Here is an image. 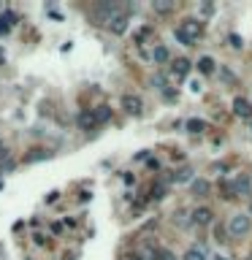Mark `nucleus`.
<instances>
[{
  "mask_svg": "<svg viewBox=\"0 0 252 260\" xmlns=\"http://www.w3.org/2000/svg\"><path fill=\"white\" fill-rule=\"evenodd\" d=\"M225 225H228V233H230V236L241 238V236H247V233L252 230V217H249V214H233Z\"/></svg>",
  "mask_w": 252,
  "mask_h": 260,
  "instance_id": "nucleus-1",
  "label": "nucleus"
},
{
  "mask_svg": "<svg viewBox=\"0 0 252 260\" xmlns=\"http://www.w3.org/2000/svg\"><path fill=\"white\" fill-rule=\"evenodd\" d=\"M230 184H233V192H236V195H241V198L252 195V182H249L247 173H238V176H236Z\"/></svg>",
  "mask_w": 252,
  "mask_h": 260,
  "instance_id": "nucleus-2",
  "label": "nucleus"
},
{
  "mask_svg": "<svg viewBox=\"0 0 252 260\" xmlns=\"http://www.w3.org/2000/svg\"><path fill=\"white\" fill-rule=\"evenodd\" d=\"M182 30L187 33V38H190V41H198V38L203 36V22H201V19H184Z\"/></svg>",
  "mask_w": 252,
  "mask_h": 260,
  "instance_id": "nucleus-3",
  "label": "nucleus"
},
{
  "mask_svg": "<svg viewBox=\"0 0 252 260\" xmlns=\"http://www.w3.org/2000/svg\"><path fill=\"white\" fill-rule=\"evenodd\" d=\"M122 109L128 111V114H141V109H144V103H141V98L138 95H122Z\"/></svg>",
  "mask_w": 252,
  "mask_h": 260,
  "instance_id": "nucleus-4",
  "label": "nucleus"
},
{
  "mask_svg": "<svg viewBox=\"0 0 252 260\" xmlns=\"http://www.w3.org/2000/svg\"><path fill=\"white\" fill-rule=\"evenodd\" d=\"M233 111L244 119H252V103L247 98H233Z\"/></svg>",
  "mask_w": 252,
  "mask_h": 260,
  "instance_id": "nucleus-5",
  "label": "nucleus"
},
{
  "mask_svg": "<svg viewBox=\"0 0 252 260\" xmlns=\"http://www.w3.org/2000/svg\"><path fill=\"white\" fill-rule=\"evenodd\" d=\"M109 30L114 33V36H122V33L128 30V17H125V14L111 17V19H109Z\"/></svg>",
  "mask_w": 252,
  "mask_h": 260,
  "instance_id": "nucleus-6",
  "label": "nucleus"
},
{
  "mask_svg": "<svg viewBox=\"0 0 252 260\" xmlns=\"http://www.w3.org/2000/svg\"><path fill=\"white\" fill-rule=\"evenodd\" d=\"M211 219H214V211L206 209V206H201V209H195V211H193V222H195V225H201V228H203V225H209Z\"/></svg>",
  "mask_w": 252,
  "mask_h": 260,
  "instance_id": "nucleus-7",
  "label": "nucleus"
},
{
  "mask_svg": "<svg viewBox=\"0 0 252 260\" xmlns=\"http://www.w3.org/2000/svg\"><path fill=\"white\" fill-rule=\"evenodd\" d=\"M190 68H193V63L184 60V57H179V60H174V65H171V73L182 79V76H187V73H190Z\"/></svg>",
  "mask_w": 252,
  "mask_h": 260,
  "instance_id": "nucleus-8",
  "label": "nucleus"
},
{
  "mask_svg": "<svg viewBox=\"0 0 252 260\" xmlns=\"http://www.w3.org/2000/svg\"><path fill=\"white\" fill-rule=\"evenodd\" d=\"M190 190H193V195H195V198H206V195H209V190H211V184H209V179H195Z\"/></svg>",
  "mask_w": 252,
  "mask_h": 260,
  "instance_id": "nucleus-9",
  "label": "nucleus"
},
{
  "mask_svg": "<svg viewBox=\"0 0 252 260\" xmlns=\"http://www.w3.org/2000/svg\"><path fill=\"white\" fill-rule=\"evenodd\" d=\"M95 125H98L95 111H82V114H79V128H82V130H92Z\"/></svg>",
  "mask_w": 252,
  "mask_h": 260,
  "instance_id": "nucleus-10",
  "label": "nucleus"
},
{
  "mask_svg": "<svg viewBox=\"0 0 252 260\" xmlns=\"http://www.w3.org/2000/svg\"><path fill=\"white\" fill-rule=\"evenodd\" d=\"M214 60H211V57H201V60H198V71H201V73H206V76H209V73H214Z\"/></svg>",
  "mask_w": 252,
  "mask_h": 260,
  "instance_id": "nucleus-11",
  "label": "nucleus"
},
{
  "mask_svg": "<svg viewBox=\"0 0 252 260\" xmlns=\"http://www.w3.org/2000/svg\"><path fill=\"white\" fill-rule=\"evenodd\" d=\"M182 260H206V252H203L201 246H190V249L184 252Z\"/></svg>",
  "mask_w": 252,
  "mask_h": 260,
  "instance_id": "nucleus-12",
  "label": "nucleus"
},
{
  "mask_svg": "<svg viewBox=\"0 0 252 260\" xmlns=\"http://www.w3.org/2000/svg\"><path fill=\"white\" fill-rule=\"evenodd\" d=\"M190 179H193V168L187 165V168H179L174 176H171V182H190Z\"/></svg>",
  "mask_w": 252,
  "mask_h": 260,
  "instance_id": "nucleus-13",
  "label": "nucleus"
},
{
  "mask_svg": "<svg viewBox=\"0 0 252 260\" xmlns=\"http://www.w3.org/2000/svg\"><path fill=\"white\" fill-rule=\"evenodd\" d=\"M214 238H217V244H228V225H217Z\"/></svg>",
  "mask_w": 252,
  "mask_h": 260,
  "instance_id": "nucleus-14",
  "label": "nucleus"
},
{
  "mask_svg": "<svg viewBox=\"0 0 252 260\" xmlns=\"http://www.w3.org/2000/svg\"><path fill=\"white\" fill-rule=\"evenodd\" d=\"M187 130L190 133H203L206 130V122H203V119H187Z\"/></svg>",
  "mask_w": 252,
  "mask_h": 260,
  "instance_id": "nucleus-15",
  "label": "nucleus"
},
{
  "mask_svg": "<svg viewBox=\"0 0 252 260\" xmlns=\"http://www.w3.org/2000/svg\"><path fill=\"white\" fill-rule=\"evenodd\" d=\"M168 60H171V52L168 49H165V46H157V49H155V63H168Z\"/></svg>",
  "mask_w": 252,
  "mask_h": 260,
  "instance_id": "nucleus-16",
  "label": "nucleus"
},
{
  "mask_svg": "<svg viewBox=\"0 0 252 260\" xmlns=\"http://www.w3.org/2000/svg\"><path fill=\"white\" fill-rule=\"evenodd\" d=\"M95 119H98V122H109V119H111V109H109V106L95 109Z\"/></svg>",
  "mask_w": 252,
  "mask_h": 260,
  "instance_id": "nucleus-17",
  "label": "nucleus"
},
{
  "mask_svg": "<svg viewBox=\"0 0 252 260\" xmlns=\"http://www.w3.org/2000/svg\"><path fill=\"white\" fill-rule=\"evenodd\" d=\"M174 36L179 38V41H182V46H193V41L187 38V33H184L182 28H176V33H174Z\"/></svg>",
  "mask_w": 252,
  "mask_h": 260,
  "instance_id": "nucleus-18",
  "label": "nucleus"
},
{
  "mask_svg": "<svg viewBox=\"0 0 252 260\" xmlns=\"http://www.w3.org/2000/svg\"><path fill=\"white\" fill-rule=\"evenodd\" d=\"M157 260H176V255L171 249H160V252H157Z\"/></svg>",
  "mask_w": 252,
  "mask_h": 260,
  "instance_id": "nucleus-19",
  "label": "nucleus"
},
{
  "mask_svg": "<svg viewBox=\"0 0 252 260\" xmlns=\"http://www.w3.org/2000/svg\"><path fill=\"white\" fill-rule=\"evenodd\" d=\"M228 44L233 46V49H241V46H244V44H241V38H238V36H228Z\"/></svg>",
  "mask_w": 252,
  "mask_h": 260,
  "instance_id": "nucleus-20",
  "label": "nucleus"
},
{
  "mask_svg": "<svg viewBox=\"0 0 252 260\" xmlns=\"http://www.w3.org/2000/svg\"><path fill=\"white\" fill-rule=\"evenodd\" d=\"M152 195H155V198H163V195H165V187H163V184H157V187L152 190Z\"/></svg>",
  "mask_w": 252,
  "mask_h": 260,
  "instance_id": "nucleus-21",
  "label": "nucleus"
},
{
  "mask_svg": "<svg viewBox=\"0 0 252 260\" xmlns=\"http://www.w3.org/2000/svg\"><path fill=\"white\" fill-rule=\"evenodd\" d=\"M0 160H9V146L0 144Z\"/></svg>",
  "mask_w": 252,
  "mask_h": 260,
  "instance_id": "nucleus-22",
  "label": "nucleus"
},
{
  "mask_svg": "<svg viewBox=\"0 0 252 260\" xmlns=\"http://www.w3.org/2000/svg\"><path fill=\"white\" fill-rule=\"evenodd\" d=\"M6 30H9V25H6V22H3V19H0V36H3V33H6Z\"/></svg>",
  "mask_w": 252,
  "mask_h": 260,
  "instance_id": "nucleus-23",
  "label": "nucleus"
},
{
  "mask_svg": "<svg viewBox=\"0 0 252 260\" xmlns=\"http://www.w3.org/2000/svg\"><path fill=\"white\" fill-rule=\"evenodd\" d=\"M122 260H144V257H138V255H128V257H122Z\"/></svg>",
  "mask_w": 252,
  "mask_h": 260,
  "instance_id": "nucleus-24",
  "label": "nucleus"
},
{
  "mask_svg": "<svg viewBox=\"0 0 252 260\" xmlns=\"http://www.w3.org/2000/svg\"><path fill=\"white\" fill-rule=\"evenodd\" d=\"M214 260H228V257H225V255H217V257H214Z\"/></svg>",
  "mask_w": 252,
  "mask_h": 260,
  "instance_id": "nucleus-25",
  "label": "nucleus"
},
{
  "mask_svg": "<svg viewBox=\"0 0 252 260\" xmlns=\"http://www.w3.org/2000/svg\"><path fill=\"white\" fill-rule=\"evenodd\" d=\"M247 260H252V252H249V257H247Z\"/></svg>",
  "mask_w": 252,
  "mask_h": 260,
  "instance_id": "nucleus-26",
  "label": "nucleus"
},
{
  "mask_svg": "<svg viewBox=\"0 0 252 260\" xmlns=\"http://www.w3.org/2000/svg\"><path fill=\"white\" fill-rule=\"evenodd\" d=\"M249 130H252V122H249Z\"/></svg>",
  "mask_w": 252,
  "mask_h": 260,
  "instance_id": "nucleus-27",
  "label": "nucleus"
}]
</instances>
